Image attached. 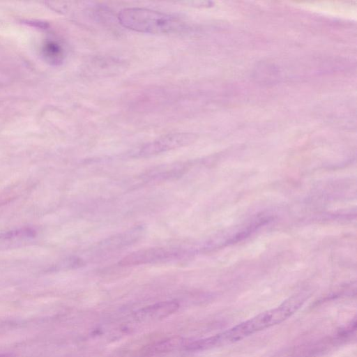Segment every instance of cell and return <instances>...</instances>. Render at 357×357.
Masks as SVG:
<instances>
[{
  "label": "cell",
  "mask_w": 357,
  "mask_h": 357,
  "mask_svg": "<svg viewBox=\"0 0 357 357\" xmlns=\"http://www.w3.org/2000/svg\"><path fill=\"white\" fill-rule=\"evenodd\" d=\"M305 301V298L303 295L292 296L279 306L264 311L223 332L208 337L190 341L188 350L204 351L242 340L283 322L297 312Z\"/></svg>",
  "instance_id": "1"
},
{
  "label": "cell",
  "mask_w": 357,
  "mask_h": 357,
  "mask_svg": "<svg viewBox=\"0 0 357 357\" xmlns=\"http://www.w3.org/2000/svg\"><path fill=\"white\" fill-rule=\"evenodd\" d=\"M120 24L135 31L164 34L181 27V22L169 14L143 8H127L118 15Z\"/></svg>",
  "instance_id": "2"
},
{
  "label": "cell",
  "mask_w": 357,
  "mask_h": 357,
  "mask_svg": "<svg viewBox=\"0 0 357 357\" xmlns=\"http://www.w3.org/2000/svg\"><path fill=\"white\" fill-rule=\"evenodd\" d=\"M184 255L178 248H152L135 251L125 256L119 262L124 266L158 263L178 259Z\"/></svg>",
  "instance_id": "3"
},
{
  "label": "cell",
  "mask_w": 357,
  "mask_h": 357,
  "mask_svg": "<svg viewBox=\"0 0 357 357\" xmlns=\"http://www.w3.org/2000/svg\"><path fill=\"white\" fill-rule=\"evenodd\" d=\"M194 139L192 134L184 132L171 133L163 135L140 148L137 155L146 157L157 155L190 144Z\"/></svg>",
  "instance_id": "4"
},
{
  "label": "cell",
  "mask_w": 357,
  "mask_h": 357,
  "mask_svg": "<svg viewBox=\"0 0 357 357\" xmlns=\"http://www.w3.org/2000/svg\"><path fill=\"white\" fill-rule=\"evenodd\" d=\"M178 308L179 304L176 301H160L139 309L135 313L134 317L142 322L158 321L172 315Z\"/></svg>",
  "instance_id": "5"
},
{
  "label": "cell",
  "mask_w": 357,
  "mask_h": 357,
  "mask_svg": "<svg viewBox=\"0 0 357 357\" xmlns=\"http://www.w3.org/2000/svg\"><path fill=\"white\" fill-rule=\"evenodd\" d=\"M189 340L181 336H172L146 345L141 350V355L150 357L162 354L185 349Z\"/></svg>",
  "instance_id": "6"
},
{
  "label": "cell",
  "mask_w": 357,
  "mask_h": 357,
  "mask_svg": "<svg viewBox=\"0 0 357 357\" xmlns=\"http://www.w3.org/2000/svg\"><path fill=\"white\" fill-rule=\"evenodd\" d=\"M142 231L143 228L142 227H136L123 233L108 238L100 244L101 248L113 250L132 244L140 238Z\"/></svg>",
  "instance_id": "7"
},
{
  "label": "cell",
  "mask_w": 357,
  "mask_h": 357,
  "mask_svg": "<svg viewBox=\"0 0 357 357\" xmlns=\"http://www.w3.org/2000/svg\"><path fill=\"white\" fill-rule=\"evenodd\" d=\"M45 55L50 61L57 63L63 60V50L56 43H49L45 48Z\"/></svg>",
  "instance_id": "8"
},
{
  "label": "cell",
  "mask_w": 357,
  "mask_h": 357,
  "mask_svg": "<svg viewBox=\"0 0 357 357\" xmlns=\"http://www.w3.org/2000/svg\"><path fill=\"white\" fill-rule=\"evenodd\" d=\"M0 357H16V356H13V354H0Z\"/></svg>",
  "instance_id": "9"
}]
</instances>
